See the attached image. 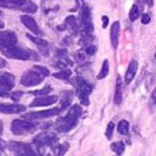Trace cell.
<instances>
[{
	"label": "cell",
	"mask_w": 156,
	"mask_h": 156,
	"mask_svg": "<svg viewBox=\"0 0 156 156\" xmlns=\"http://www.w3.org/2000/svg\"><path fill=\"white\" fill-rule=\"evenodd\" d=\"M81 113H82V109L80 106L78 105L72 106L68 114L56 122V130L59 133H67L72 130L78 123L79 116L81 115Z\"/></svg>",
	"instance_id": "6da1fadb"
},
{
	"label": "cell",
	"mask_w": 156,
	"mask_h": 156,
	"mask_svg": "<svg viewBox=\"0 0 156 156\" xmlns=\"http://www.w3.org/2000/svg\"><path fill=\"white\" fill-rule=\"evenodd\" d=\"M37 129V125L28 120H14L12 122L11 130L14 135H26L31 134Z\"/></svg>",
	"instance_id": "7a4b0ae2"
},
{
	"label": "cell",
	"mask_w": 156,
	"mask_h": 156,
	"mask_svg": "<svg viewBox=\"0 0 156 156\" xmlns=\"http://www.w3.org/2000/svg\"><path fill=\"white\" fill-rule=\"evenodd\" d=\"M75 85H76L78 95H79V99H80L81 103H82L83 106H88V105H89L88 96H89V94L92 93V90H93L92 86L87 82L85 79L80 78V76H78V78L75 79Z\"/></svg>",
	"instance_id": "3957f363"
},
{
	"label": "cell",
	"mask_w": 156,
	"mask_h": 156,
	"mask_svg": "<svg viewBox=\"0 0 156 156\" xmlns=\"http://www.w3.org/2000/svg\"><path fill=\"white\" fill-rule=\"evenodd\" d=\"M2 53L8 58L19 59V60H28V59H35V58L38 59V55H35V53H33L32 51H27V49H23V48H20L18 46L9 48Z\"/></svg>",
	"instance_id": "277c9868"
},
{
	"label": "cell",
	"mask_w": 156,
	"mask_h": 156,
	"mask_svg": "<svg viewBox=\"0 0 156 156\" xmlns=\"http://www.w3.org/2000/svg\"><path fill=\"white\" fill-rule=\"evenodd\" d=\"M44 78H45L44 75H41L38 70L33 68V69L27 70V72L23 73L21 79H20V82L25 87H33L39 85Z\"/></svg>",
	"instance_id": "5b68a950"
},
{
	"label": "cell",
	"mask_w": 156,
	"mask_h": 156,
	"mask_svg": "<svg viewBox=\"0 0 156 156\" xmlns=\"http://www.w3.org/2000/svg\"><path fill=\"white\" fill-rule=\"evenodd\" d=\"M33 143L37 144V147L40 149L46 147V146L53 148L58 143V137H56V135L52 133H42L33 139Z\"/></svg>",
	"instance_id": "8992f818"
},
{
	"label": "cell",
	"mask_w": 156,
	"mask_h": 156,
	"mask_svg": "<svg viewBox=\"0 0 156 156\" xmlns=\"http://www.w3.org/2000/svg\"><path fill=\"white\" fill-rule=\"evenodd\" d=\"M61 112V108H52V109L41 110V112H32L27 113L23 116V119L28 120V121H35V120H41V119H48L58 115Z\"/></svg>",
	"instance_id": "52a82bcc"
},
{
	"label": "cell",
	"mask_w": 156,
	"mask_h": 156,
	"mask_svg": "<svg viewBox=\"0 0 156 156\" xmlns=\"http://www.w3.org/2000/svg\"><path fill=\"white\" fill-rule=\"evenodd\" d=\"M16 37L13 32H0V51L5 52L16 46Z\"/></svg>",
	"instance_id": "ba28073f"
},
{
	"label": "cell",
	"mask_w": 156,
	"mask_h": 156,
	"mask_svg": "<svg viewBox=\"0 0 156 156\" xmlns=\"http://www.w3.org/2000/svg\"><path fill=\"white\" fill-rule=\"evenodd\" d=\"M8 148L11 149L14 154L16 155H35L37 153L32 149V147L27 143H23V142H9L8 144Z\"/></svg>",
	"instance_id": "9c48e42d"
},
{
	"label": "cell",
	"mask_w": 156,
	"mask_h": 156,
	"mask_svg": "<svg viewBox=\"0 0 156 156\" xmlns=\"http://www.w3.org/2000/svg\"><path fill=\"white\" fill-rule=\"evenodd\" d=\"M26 110V107L18 103H0V113L2 114H19Z\"/></svg>",
	"instance_id": "30bf717a"
},
{
	"label": "cell",
	"mask_w": 156,
	"mask_h": 156,
	"mask_svg": "<svg viewBox=\"0 0 156 156\" xmlns=\"http://www.w3.org/2000/svg\"><path fill=\"white\" fill-rule=\"evenodd\" d=\"M81 23L83 26V30L93 31V23H92V16H90V9L88 6H82L80 12Z\"/></svg>",
	"instance_id": "8fae6325"
},
{
	"label": "cell",
	"mask_w": 156,
	"mask_h": 156,
	"mask_svg": "<svg viewBox=\"0 0 156 156\" xmlns=\"http://www.w3.org/2000/svg\"><path fill=\"white\" fill-rule=\"evenodd\" d=\"M58 101V98L55 95H44L37 98L34 101L31 103V107H46V106H52Z\"/></svg>",
	"instance_id": "7c38bea8"
},
{
	"label": "cell",
	"mask_w": 156,
	"mask_h": 156,
	"mask_svg": "<svg viewBox=\"0 0 156 156\" xmlns=\"http://www.w3.org/2000/svg\"><path fill=\"white\" fill-rule=\"evenodd\" d=\"M14 85H16V79L12 74L6 72H0V87L9 92L14 87Z\"/></svg>",
	"instance_id": "4fadbf2b"
},
{
	"label": "cell",
	"mask_w": 156,
	"mask_h": 156,
	"mask_svg": "<svg viewBox=\"0 0 156 156\" xmlns=\"http://www.w3.org/2000/svg\"><path fill=\"white\" fill-rule=\"evenodd\" d=\"M21 21H23V23L30 30L31 32H33V33H35V34H40L41 32H40L39 30V26H38V23H37V21L32 18V16H21Z\"/></svg>",
	"instance_id": "5bb4252c"
},
{
	"label": "cell",
	"mask_w": 156,
	"mask_h": 156,
	"mask_svg": "<svg viewBox=\"0 0 156 156\" xmlns=\"http://www.w3.org/2000/svg\"><path fill=\"white\" fill-rule=\"evenodd\" d=\"M65 25H66V28L69 31V33L72 35H78L80 30H79V25L76 19L73 16H69L66 18V21H65Z\"/></svg>",
	"instance_id": "9a60e30c"
},
{
	"label": "cell",
	"mask_w": 156,
	"mask_h": 156,
	"mask_svg": "<svg viewBox=\"0 0 156 156\" xmlns=\"http://www.w3.org/2000/svg\"><path fill=\"white\" fill-rule=\"evenodd\" d=\"M26 0H0V6L4 8H12V9H21Z\"/></svg>",
	"instance_id": "2e32d148"
},
{
	"label": "cell",
	"mask_w": 156,
	"mask_h": 156,
	"mask_svg": "<svg viewBox=\"0 0 156 156\" xmlns=\"http://www.w3.org/2000/svg\"><path fill=\"white\" fill-rule=\"evenodd\" d=\"M119 35H120V23L115 21L112 25V30H110V41L114 48H116L119 45Z\"/></svg>",
	"instance_id": "e0dca14e"
},
{
	"label": "cell",
	"mask_w": 156,
	"mask_h": 156,
	"mask_svg": "<svg viewBox=\"0 0 156 156\" xmlns=\"http://www.w3.org/2000/svg\"><path fill=\"white\" fill-rule=\"evenodd\" d=\"M137 67H139V63L136 60H132L129 66H128V69L126 73V83H130V81L134 79L136 72H137Z\"/></svg>",
	"instance_id": "ac0fdd59"
},
{
	"label": "cell",
	"mask_w": 156,
	"mask_h": 156,
	"mask_svg": "<svg viewBox=\"0 0 156 156\" xmlns=\"http://www.w3.org/2000/svg\"><path fill=\"white\" fill-rule=\"evenodd\" d=\"M27 38L31 40L33 44H35L37 46L40 48V51H45L47 49V47H48V42L45 41V40L40 39V38H37V37H33L31 34H27Z\"/></svg>",
	"instance_id": "d6986e66"
},
{
	"label": "cell",
	"mask_w": 156,
	"mask_h": 156,
	"mask_svg": "<svg viewBox=\"0 0 156 156\" xmlns=\"http://www.w3.org/2000/svg\"><path fill=\"white\" fill-rule=\"evenodd\" d=\"M93 40H94L93 31L83 30V32L81 33V40H80V44H82V45H87V44H90Z\"/></svg>",
	"instance_id": "ffe728a7"
},
{
	"label": "cell",
	"mask_w": 156,
	"mask_h": 156,
	"mask_svg": "<svg viewBox=\"0 0 156 156\" xmlns=\"http://www.w3.org/2000/svg\"><path fill=\"white\" fill-rule=\"evenodd\" d=\"M121 101H122V83H121V79L117 78L116 89H115V95H114V102L116 105H120Z\"/></svg>",
	"instance_id": "44dd1931"
},
{
	"label": "cell",
	"mask_w": 156,
	"mask_h": 156,
	"mask_svg": "<svg viewBox=\"0 0 156 156\" xmlns=\"http://www.w3.org/2000/svg\"><path fill=\"white\" fill-rule=\"evenodd\" d=\"M37 9H38V7H37V5H35L33 1H31V0H26V2L23 5V7H21L20 11H23V12H25V13H35Z\"/></svg>",
	"instance_id": "7402d4cb"
},
{
	"label": "cell",
	"mask_w": 156,
	"mask_h": 156,
	"mask_svg": "<svg viewBox=\"0 0 156 156\" xmlns=\"http://www.w3.org/2000/svg\"><path fill=\"white\" fill-rule=\"evenodd\" d=\"M108 73H109V61H108V60H105L103 63H102L101 70H100V73H99V75H98V79H99V80L105 79L108 75Z\"/></svg>",
	"instance_id": "603a6c76"
},
{
	"label": "cell",
	"mask_w": 156,
	"mask_h": 156,
	"mask_svg": "<svg viewBox=\"0 0 156 156\" xmlns=\"http://www.w3.org/2000/svg\"><path fill=\"white\" fill-rule=\"evenodd\" d=\"M117 130H119V133L122 134V135H127L128 132H129V123H128V121L121 120L119 122V125H117Z\"/></svg>",
	"instance_id": "cb8c5ba5"
},
{
	"label": "cell",
	"mask_w": 156,
	"mask_h": 156,
	"mask_svg": "<svg viewBox=\"0 0 156 156\" xmlns=\"http://www.w3.org/2000/svg\"><path fill=\"white\" fill-rule=\"evenodd\" d=\"M110 149H112L115 154L120 155V154H122V153L125 151V144H123L122 142H114V143H112Z\"/></svg>",
	"instance_id": "d4e9b609"
},
{
	"label": "cell",
	"mask_w": 156,
	"mask_h": 156,
	"mask_svg": "<svg viewBox=\"0 0 156 156\" xmlns=\"http://www.w3.org/2000/svg\"><path fill=\"white\" fill-rule=\"evenodd\" d=\"M70 75H72V70L65 69V68H63L62 70H60V72H58V73H54V78L62 79V80H67V79H69Z\"/></svg>",
	"instance_id": "484cf974"
},
{
	"label": "cell",
	"mask_w": 156,
	"mask_h": 156,
	"mask_svg": "<svg viewBox=\"0 0 156 156\" xmlns=\"http://www.w3.org/2000/svg\"><path fill=\"white\" fill-rule=\"evenodd\" d=\"M140 16V11H139V7L136 6V5H134L132 9H130V12H129V19L132 20V21H135L137 18Z\"/></svg>",
	"instance_id": "4316f807"
},
{
	"label": "cell",
	"mask_w": 156,
	"mask_h": 156,
	"mask_svg": "<svg viewBox=\"0 0 156 156\" xmlns=\"http://www.w3.org/2000/svg\"><path fill=\"white\" fill-rule=\"evenodd\" d=\"M52 92V87L51 86H46L44 87L42 89H39V90H35V92H33L32 94H34V95H37V96H44V95H47V94H49Z\"/></svg>",
	"instance_id": "83f0119b"
},
{
	"label": "cell",
	"mask_w": 156,
	"mask_h": 156,
	"mask_svg": "<svg viewBox=\"0 0 156 156\" xmlns=\"http://www.w3.org/2000/svg\"><path fill=\"white\" fill-rule=\"evenodd\" d=\"M33 68L38 70L40 74H41V75H44V76H47V75H49V70L47 69L46 67H44V66H39V65H35V66H34Z\"/></svg>",
	"instance_id": "f1b7e54d"
},
{
	"label": "cell",
	"mask_w": 156,
	"mask_h": 156,
	"mask_svg": "<svg viewBox=\"0 0 156 156\" xmlns=\"http://www.w3.org/2000/svg\"><path fill=\"white\" fill-rule=\"evenodd\" d=\"M68 147H69V144L66 142V143H63V144H61V146H59L58 148H59V150L56 151V154L58 155H62V154H65L67 150H68Z\"/></svg>",
	"instance_id": "f546056e"
},
{
	"label": "cell",
	"mask_w": 156,
	"mask_h": 156,
	"mask_svg": "<svg viewBox=\"0 0 156 156\" xmlns=\"http://www.w3.org/2000/svg\"><path fill=\"white\" fill-rule=\"evenodd\" d=\"M113 132H114V123H113V122H109L108 126H107V130H106V136H107V139H112Z\"/></svg>",
	"instance_id": "4dcf8cb0"
},
{
	"label": "cell",
	"mask_w": 156,
	"mask_h": 156,
	"mask_svg": "<svg viewBox=\"0 0 156 156\" xmlns=\"http://www.w3.org/2000/svg\"><path fill=\"white\" fill-rule=\"evenodd\" d=\"M149 105H150V107H151V108H156V87H155V89L153 90V93H151Z\"/></svg>",
	"instance_id": "1f68e13d"
},
{
	"label": "cell",
	"mask_w": 156,
	"mask_h": 156,
	"mask_svg": "<svg viewBox=\"0 0 156 156\" xmlns=\"http://www.w3.org/2000/svg\"><path fill=\"white\" fill-rule=\"evenodd\" d=\"M86 53L88 55H93L96 53V47L94 46V45H89V46H87L86 48Z\"/></svg>",
	"instance_id": "d6a6232c"
},
{
	"label": "cell",
	"mask_w": 156,
	"mask_h": 156,
	"mask_svg": "<svg viewBox=\"0 0 156 156\" xmlns=\"http://www.w3.org/2000/svg\"><path fill=\"white\" fill-rule=\"evenodd\" d=\"M141 21H142V23H150V16H149V14H143L142 18H141Z\"/></svg>",
	"instance_id": "836d02e7"
},
{
	"label": "cell",
	"mask_w": 156,
	"mask_h": 156,
	"mask_svg": "<svg viewBox=\"0 0 156 156\" xmlns=\"http://www.w3.org/2000/svg\"><path fill=\"white\" fill-rule=\"evenodd\" d=\"M8 95V90H6L5 88H2V87H0V96L1 98H5V96H7Z\"/></svg>",
	"instance_id": "e575fe53"
},
{
	"label": "cell",
	"mask_w": 156,
	"mask_h": 156,
	"mask_svg": "<svg viewBox=\"0 0 156 156\" xmlns=\"http://www.w3.org/2000/svg\"><path fill=\"white\" fill-rule=\"evenodd\" d=\"M102 21H103V25H102L103 28H106V27L108 26V21H109V20H108V16H102Z\"/></svg>",
	"instance_id": "d590c367"
},
{
	"label": "cell",
	"mask_w": 156,
	"mask_h": 156,
	"mask_svg": "<svg viewBox=\"0 0 156 156\" xmlns=\"http://www.w3.org/2000/svg\"><path fill=\"white\" fill-rule=\"evenodd\" d=\"M23 95V93H14V94H12V99L14 100V101H18L19 100V98Z\"/></svg>",
	"instance_id": "8d00e7d4"
},
{
	"label": "cell",
	"mask_w": 156,
	"mask_h": 156,
	"mask_svg": "<svg viewBox=\"0 0 156 156\" xmlns=\"http://www.w3.org/2000/svg\"><path fill=\"white\" fill-rule=\"evenodd\" d=\"M6 147H7V144H6V143H5L2 140H0V153H1L4 149L6 148Z\"/></svg>",
	"instance_id": "74e56055"
},
{
	"label": "cell",
	"mask_w": 156,
	"mask_h": 156,
	"mask_svg": "<svg viewBox=\"0 0 156 156\" xmlns=\"http://www.w3.org/2000/svg\"><path fill=\"white\" fill-rule=\"evenodd\" d=\"M5 66H6V61H5L4 59H1V58H0V68H4Z\"/></svg>",
	"instance_id": "f35d334b"
},
{
	"label": "cell",
	"mask_w": 156,
	"mask_h": 156,
	"mask_svg": "<svg viewBox=\"0 0 156 156\" xmlns=\"http://www.w3.org/2000/svg\"><path fill=\"white\" fill-rule=\"evenodd\" d=\"M76 2H78V5L80 6V5H82V4H83V0H76Z\"/></svg>",
	"instance_id": "ab89813d"
},
{
	"label": "cell",
	"mask_w": 156,
	"mask_h": 156,
	"mask_svg": "<svg viewBox=\"0 0 156 156\" xmlns=\"http://www.w3.org/2000/svg\"><path fill=\"white\" fill-rule=\"evenodd\" d=\"M1 133H2V122L0 121V135H1Z\"/></svg>",
	"instance_id": "60d3db41"
},
{
	"label": "cell",
	"mask_w": 156,
	"mask_h": 156,
	"mask_svg": "<svg viewBox=\"0 0 156 156\" xmlns=\"http://www.w3.org/2000/svg\"><path fill=\"white\" fill-rule=\"evenodd\" d=\"M0 28H4V23L0 21Z\"/></svg>",
	"instance_id": "b9f144b4"
},
{
	"label": "cell",
	"mask_w": 156,
	"mask_h": 156,
	"mask_svg": "<svg viewBox=\"0 0 156 156\" xmlns=\"http://www.w3.org/2000/svg\"><path fill=\"white\" fill-rule=\"evenodd\" d=\"M0 16H1V11H0Z\"/></svg>",
	"instance_id": "7bdbcfd3"
},
{
	"label": "cell",
	"mask_w": 156,
	"mask_h": 156,
	"mask_svg": "<svg viewBox=\"0 0 156 156\" xmlns=\"http://www.w3.org/2000/svg\"><path fill=\"white\" fill-rule=\"evenodd\" d=\"M155 58H156V54H155Z\"/></svg>",
	"instance_id": "ee69618b"
}]
</instances>
